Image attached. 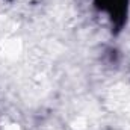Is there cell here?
Wrapping results in <instances>:
<instances>
[{"mask_svg": "<svg viewBox=\"0 0 130 130\" xmlns=\"http://www.w3.org/2000/svg\"><path fill=\"white\" fill-rule=\"evenodd\" d=\"M9 130H18V129L17 127H12V129H9Z\"/></svg>", "mask_w": 130, "mask_h": 130, "instance_id": "obj_1", "label": "cell"}]
</instances>
